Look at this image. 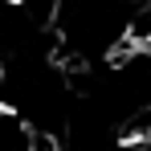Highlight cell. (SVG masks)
Listing matches in <instances>:
<instances>
[{
	"mask_svg": "<svg viewBox=\"0 0 151 151\" xmlns=\"http://www.w3.org/2000/svg\"><path fill=\"white\" fill-rule=\"evenodd\" d=\"M127 41L131 45H151V0H131L127 12Z\"/></svg>",
	"mask_w": 151,
	"mask_h": 151,
	"instance_id": "1",
	"label": "cell"
}]
</instances>
